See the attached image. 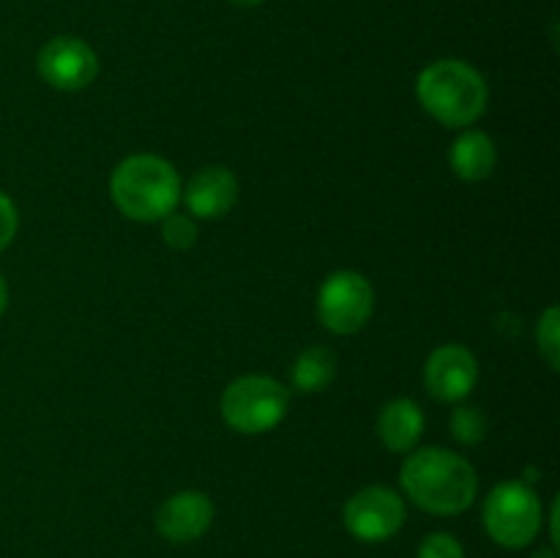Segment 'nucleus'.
I'll list each match as a JSON object with an SVG mask.
<instances>
[{
  "instance_id": "nucleus-14",
  "label": "nucleus",
  "mask_w": 560,
  "mask_h": 558,
  "mask_svg": "<svg viewBox=\"0 0 560 558\" xmlns=\"http://www.w3.org/2000/svg\"><path fill=\"white\" fill-rule=\"evenodd\" d=\"M334 377H337V356L328 348H320V345L306 348L293 361V370H290V383L301 394L326 392L334 383Z\"/></svg>"
},
{
  "instance_id": "nucleus-7",
  "label": "nucleus",
  "mask_w": 560,
  "mask_h": 558,
  "mask_svg": "<svg viewBox=\"0 0 560 558\" xmlns=\"http://www.w3.org/2000/svg\"><path fill=\"white\" fill-rule=\"evenodd\" d=\"M342 523L359 542L377 545L399 534L405 525V501L392 487L370 485L353 492L342 509Z\"/></svg>"
},
{
  "instance_id": "nucleus-18",
  "label": "nucleus",
  "mask_w": 560,
  "mask_h": 558,
  "mask_svg": "<svg viewBox=\"0 0 560 558\" xmlns=\"http://www.w3.org/2000/svg\"><path fill=\"white\" fill-rule=\"evenodd\" d=\"M416 558H465V550L457 536L446 534V531H435V534L421 539Z\"/></svg>"
},
{
  "instance_id": "nucleus-3",
  "label": "nucleus",
  "mask_w": 560,
  "mask_h": 558,
  "mask_svg": "<svg viewBox=\"0 0 560 558\" xmlns=\"http://www.w3.org/2000/svg\"><path fill=\"white\" fill-rule=\"evenodd\" d=\"M416 96L438 124L448 129H465L485 115L490 91L481 71L465 60L446 58L421 71L416 80Z\"/></svg>"
},
{
  "instance_id": "nucleus-2",
  "label": "nucleus",
  "mask_w": 560,
  "mask_h": 558,
  "mask_svg": "<svg viewBox=\"0 0 560 558\" xmlns=\"http://www.w3.org/2000/svg\"><path fill=\"white\" fill-rule=\"evenodd\" d=\"M115 208L135 222H162L178 208L180 178L173 164L153 153H135L113 170Z\"/></svg>"
},
{
  "instance_id": "nucleus-9",
  "label": "nucleus",
  "mask_w": 560,
  "mask_h": 558,
  "mask_svg": "<svg viewBox=\"0 0 560 558\" xmlns=\"http://www.w3.org/2000/svg\"><path fill=\"white\" fill-rule=\"evenodd\" d=\"M427 392L441 403H459L479 383V361L465 345H441L424 364Z\"/></svg>"
},
{
  "instance_id": "nucleus-5",
  "label": "nucleus",
  "mask_w": 560,
  "mask_h": 558,
  "mask_svg": "<svg viewBox=\"0 0 560 558\" xmlns=\"http://www.w3.org/2000/svg\"><path fill=\"white\" fill-rule=\"evenodd\" d=\"M481 520L492 542L506 550H520L541 534L545 509L539 496L525 481H501L485 498Z\"/></svg>"
},
{
  "instance_id": "nucleus-8",
  "label": "nucleus",
  "mask_w": 560,
  "mask_h": 558,
  "mask_svg": "<svg viewBox=\"0 0 560 558\" xmlns=\"http://www.w3.org/2000/svg\"><path fill=\"white\" fill-rule=\"evenodd\" d=\"M42 80L55 91H85L98 74V58L88 42L77 36H58L42 47L36 58Z\"/></svg>"
},
{
  "instance_id": "nucleus-20",
  "label": "nucleus",
  "mask_w": 560,
  "mask_h": 558,
  "mask_svg": "<svg viewBox=\"0 0 560 558\" xmlns=\"http://www.w3.org/2000/svg\"><path fill=\"white\" fill-rule=\"evenodd\" d=\"M5 306H9V284H5L3 274H0V315L5 312Z\"/></svg>"
},
{
  "instance_id": "nucleus-11",
  "label": "nucleus",
  "mask_w": 560,
  "mask_h": 558,
  "mask_svg": "<svg viewBox=\"0 0 560 558\" xmlns=\"http://www.w3.org/2000/svg\"><path fill=\"white\" fill-rule=\"evenodd\" d=\"M180 197L191 217L222 219L238 200V178L233 175V170L211 164L191 175L186 189H180Z\"/></svg>"
},
{
  "instance_id": "nucleus-12",
  "label": "nucleus",
  "mask_w": 560,
  "mask_h": 558,
  "mask_svg": "<svg viewBox=\"0 0 560 558\" xmlns=\"http://www.w3.org/2000/svg\"><path fill=\"white\" fill-rule=\"evenodd\" d=\"M424 432V410L416 399L399 397L383 405L377 414V438L394 454H405L419 443Z\"/></svg>"
},
{
  "instance_id": "nucleus-17",
  "label": "nucleus",
  "mask_w": 560,
  "mask_h": 558,
  "mask_svg": "<svg viewBox=\"0 0 560 558\" xmlns=\"http://www.w3.org/2000/svg\"><path fill=\"white\" fill-rule=\"evenodd\" d=\"M162 239L170 249H191L197 244V224L186 213H170L162 219Z\"/></svg>"
},
{
  "instance_id": "nucleus-16",
  "label": "nucleus",
  "mask_w": 560,
  "mask_h": 558,
  "mask_svg": "<svg viewBox=\"0 0 560 558\" xmlns=\"http://www.w3.org/2000/svg\"><path fill=\"white\" fill-rule=\"evenodd\" d=\"M448 427H452V435L457 438L459 443H465V446H474V443L485 441L487 416L481 414L479 408H468V405H463V408H457L452 414Z\"/></svg>"
},
{
  "instance_id": "nucleus-22",
  "label": "nucleus",
  "mask_w": 560,
  "mask_h": 558,
  "mask_svg": "<svg viewBox=\"0 0 560 558\" xmlns=\"http://www.w3.org/2000/svg\"><path fill=\"white\" fill-rule=\"evenodd\" d=\"M534 558H558L556 550H539Z\"/></svg>"
},
{
  "instance_id": "nucleus-6",
  "label": "nucleus",
  "mask_w": 560,
  "mask_h": 558,
  "mask_svg": "<svg viewBox=\"0 0 560 558\" xmlns=\"http://www.w3.org/2000/svg\"><path fill=\"white\" fill-rule=\"evenodd\" d=\"M375 310V290L359 271H334L317 293V317L334 334H359Z\"/></svg>"
},
{
  "instance_id": "nucleus-21",
  "label": "nucleus",
  "mask_w": 560,
  "mask_h": 558,
  "mask_svg": "<svg viewBox=\"0 0 560 558\" xmlns=\"http://www.w3.org/2000/svg\"><path fill=\"white\" fill-rule=\"evenodd\" d=\"M228 3L238 5V9H255V5L266 3V0H228Z\"/></svg>"
},
{
  "instance_id": "nucleus-1",
  "label": "nucleus",
  "mask_w": 560,
  "mask_h": 558,
  "mask_svg": "<svg viewBox=\"0 0 560 558\" xmlns=\"http://www.w3.org/2000/svg\"><path fill=\"white\" fill-rule=\"evenodd\" d=\"M399 485L416 507L438 518L463 514L479 492L474 465L463 454L443 446H427L408 454L399 470Z\"/></svg>"
},
{
  "instance_id": "nucleus-4",
  "label": "nucleus",
  "mask_w": 560,
  "mask_h": 558,
  "mask_svg": "<svg viewBox=\"0 0 560 558\" xmlns=\"http://www.w3.org/2000/svg\"><path fill=\"white\" fill-rule=\"evenodd\" d=\"M222 419L241 435H262L282 425L290 410V392L268 375H244L222 394Z\"/></svg>"
},
{
  "instance_id": "nucleus-19",
  "label": "nucleus",
  "mask_w": 560,
  "mask_h": 558,
  "mask_svg": "<svg viewBox=\"0 0 560 558\" xmlns=\"http://www.w3.org/2000/svg\"><path fill=\"white\" fill-rule=\"evenodd\" d=\"M16 230H20V213H16L14 200L5 191H0V252L14 241Z\"/></svg>"
},
{
  "instance_id": "nucleus-10",
  "label": "nucleus",
  "mask_w": 560,
  "mask_h": 558,
  "mask_svg": "<svg viewBox=\"0 0 560 558\" xmlns=\"http://www.w3.org/2000/svg\"><path fill=\"white\" fill-rule=\"evenodd\" d=\"M213 501L200 490H180L170 496L156 512V531L167 542L186 545L211 528Z\"/></svg>"
},
{
  "instance_id": "nucleus-15",
  "label": "nucleus",
  "mask_w": 560,
  "mask_h": 558,
  "mask_svg": "<svg viewBox=\"0 0 560 558\" xmlns=\"http://www.w3.org/2000/svg\"><path fill=\"white\" fill-rule=\"evenodd\" d=\"M536 342H539L541 359L547 361L550 370L560 367V312L558 306H547L545 315L539 317L536 326Z\"/></svg>"
},
{
  "instance_id": "nucleus-13",
  "label": "nucleus",
  "mask_w": 560,
  "mask_h": 558,
  "mask_svg": "<svg viewBox=\"0 0 560 558\" xmlns=\"http://www.w3.org/2000/svg\"><path fill=\"white\" fill-rule=\"evenodd\" d=\"M498 151L490 135L479 129H468L454 140L452 153H448V164L457 178L468 181V184H479V181L490 178L495 170Z\"/></svg>"
}]
</instances>
